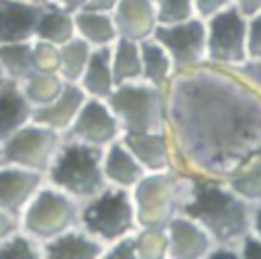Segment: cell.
Returning a JSON list of instances; mask_svg holds the SVG:
<instances>
[{"label":"cell","instance_id":"2e32d148","mask_svg":"<svg viewBox=\"0 0 261 259\" xmlns=\"http://www.w3.org/2000/svg\"><path fill=\"white\" fill-rule=\"evenodd\" d=\"M112 18L118 37L133 41H145L153 37L159 24L155 0H118V4L112 8Z\"/></svg>","mask_w":261,"mask_h":259},{"label":"cell","instance_id":"8fae6325","mask_svg":"<svg viewBox=\"0 0 261 259\" xmlns=\"http://www.w3.org/2000/svg\"><path fill=\"white\" fill-rule=\"evenodd\" d=\"M120 137H122L120 122L110 110L108 102L102 98H90V96L86 98L75 120L63 135V139L80 141L100 149H106L110 143L118 141Z\"/></svg>","mask_w":261,"mask_h":259},{"label":"cell","instance_id":"277c9868","mask_svg":"<svg viewBox=\"0 0 261 259\" xmlns=\"http://www.w3.org/2000/svg\"><path fill=\"white\" fill-rule=\"evenodd\" d=\"M190 173L171 167L163 171H147L130 190L139 226H167L181 212L190 190Z\"/></svg>","mask_w":261,"mask_h":259},{"label":"cell","instance_id":"b9f144b4","mask_svg":"<svg viewBox=\"0 0 261 259\" xmlns=\"http://www.w3.org/2000/svg\"><path fill=\"white\" fill-rule=\"evenodd\" d=\"M251 232L261 239V204L253 206V212H251Z\"/></svg>","mask_w":261,"mask_h":259},{"label":"cell","instance_id":"74e56055","mask_svg":"<svg viewBox=\"0 0 261 259\" xmlns=\"http://www.w3.org/2000/svg\"><path fill=\"white\" fill-rule=\"evenodd\" d=\"M208 259H241V253H239V247L234 245H216L210 249L208 253Z\"/></svg>","mask_w":261,"mask_h":259},{"label":"cell","instance_id":"9a60e30c","mask_svg":"<svg viewBox=\"0 0 261 259\" xmlns=\"http://www.w3.org/2000/svg\"><path fill=\"white\" fill-rule=\"evenodd\" d=\"M43 6L29 0H0V43L33 41Z\"/></svg>","mask_w":261,"mask_h":259},{"label":"cell","instance_id":"44dd1931","mask_svg":"<svg viewBox=\"0 0 261 259\" xmlns=\"http://www.w3.org/2000/svg\"><path fill=\"white\" fill-rule=\"evenodd\" d=\"M82 86V90L90 96V98H102L106 100L116 82H114V73H112V45L110 47H96L90 55V61L77 82Z\"/></svg>","mask_w":261,"mask_h":259},{"label":"cell","instance_id":"e0dca14e","mask_svg":"<svg viewBox=\"0 0 261 259\" xmlns=\"http://www.w3.org/2000/svg\"><path fill=\"white\" fill-rule=\"evenodd\" d=\"M88 94L82 90L80 84L67 82L63 86V90L47 104L39 106L33 110V120L65 135V131L71 126V122L75 120L80 108L84 106Z\"/></svg>","mask_w":261,"mask_h":259},{"label":"cell","instance_id":"4316f807","mask_svg":"<svg viewBox=\"0 0 261 259\" xmlns=\"http://www.w3.org/2000/svg\"><path fill=\"white\" fill-rule=\"evenodd\" d=\"M67 82L57 73V71H33L31 75H27L18 86L24 94V98L29 100V104L35 108L51 102L65 86Z\"/></svg>","mask_w":261,"mask_h":259},{"label":"cell","instance_id":"f546056e","mask_svg":"<svg viewBox=\"0 0 261 259\" xmlns=\"http://www.w3.org/2000/svg\"><path fill=\"white\" fill-rule=\"evenodd\" d=\"M0 259H43V243L18 224V228L0 239Z\"/></svg>","mask_w":261,"mask_h":259},{"label":"cell","instance_id":"ac0fdd59","mask_svg":"<svg viewBox=\"0 0 261 259\" xmlns=\"http://www.w3.org/2000/svg\"><path fill=\"white\" fill-rule=\"evenodd\" d=\"M106 245L86 228H69L43 243V259H102Z\"/></svg>","mask_w":261,"mask_h":259},{"label":"cell","instance_id":"d4e9b609","mask_svg":"<svg viewBox=\"0 0 261 259\" xmlns=\"http://www.w3.org/2000/svg\"><path fill=\"white\" fill-rule=\"evenodd\" d=\"M141 57H143V80L153 86L165 88L175 73L173 61L165 51V47L153 37H149L141 41Z\"/></svg>","mask_w":261,"mask_h":259},{"label":"cell","instance_id":"60d3db41","mask_svg":"<svg viewBox=\"0 0 261 259\" xmlns=\"http://www.w3.org/2000/svg\"><path fill=\"white\" fill-rule=\"evenodd\" d=\"M232 4L245 14V16H253L261 10V0H232Z\"/></svg>","mask_w":261,"mask_h":259},{"label":"cell","instance_id":"9c48e42d","mask_svg":"<svg viewBox=\"0 0 261 259\" xmlns=\"http://www.w3.org/2000/svg\"><path fill=\"white\" fill-rule=\"evenodd\" d=\"M61 143H63L61 133L37 120H31L0 147V161L20 165L39 173H47Z\"/></svg>","mask_w":261,"mask_h":259},{"label":"cell","instance_id":"d6986e66","mask_svg":"<svg viewBox=\"0 0 261 259\" xmlns=\"http://www.w3.org/2000/svg\"><path fill=\"white\" fill-rule=\"evenodd\" d=\"M102 167H104L106 182L110 186H118L126 190H133L137 182L147 173L145 167L139 163V159L128 151V147L120 139L110 143L104 149Z\"/></svg>","mask_w":261,"mask_h":259},{"label":"cell","instance_id":"7402d4cb","mask_svg":"<svg viewBox=\"0 0 261 259\" xmlns=\"http://www.w3.org/2000/svg\"><path fill=\"white\" fill-rule=\"evenodd\" d=\"M75 33L84 41L96 47H110L118 39V31L112 18V12L96 8H80L75 12Z\"/></svg>","mask_w":261,"mask_h":259},{"label":"cell","instance_id":"ee69618b","mask_svg":"<svg viewBox=\"0 0 261 259\" xmlns=\"http://www.w3.org/2000/svg\"><path fill=\"white\" fill-rule=\"evenodd\" d=\"M4 82H6V80H4L2 75H0V88H2V84H4Z\"/></svg>","mask_w":261,"mask_h":259},{"label":"cell","instance_id":"83f0119b","mask_svg":"<svg viewBox=\"0 0 261 259\" xmlns=\"http://www.w3.org/2000/svg\"><path fill=\"white\" fill-rule=\"evenodd\" d=\"M92 51H94V47L77 35L73 39H69L67 43L59 45V75L65 82L77 84L88 61H90Z\"/></svg>","mask_w":261,"mask_h":259},{"label":"cell","instance_id":"d6a6232c","mask_svg":"<svg viewBox=\"0 0 261 259\" xmlns=\"http://www.w3.org/2000/svg\"><path fill=\"white\" fill-rule=\"evenodd\" d=\"M33 63L37 71H57L59 73V45L49 41L33 39Z\"/></svg>","mask_w":261,"mask_h":259},{"label":"cell","instance_id":"30bf717a","mask_svg":"<svg viewBox=\"0 0 261 259\" xmlns=\"http://www.w3.org/2000/svg\"><path fill=\"white\" fill-rule=\"evenodd\" d=\"M153 39L165 47L175 71L206 63V18L192 16L179 22L157 24Z\"/></svg>","mask_w":261,"mask_h":259},{"label":"cell","instance_id":"f35d334b","mask_svg":"<svg viewBox=\"0 0 261 259\" xmlns=\"http://www.w3.org/2000/svg\"><path fill=\"white\" fill-rule=\"evenodd\" d=\"M45 6H57L69 12H77L80 8H86L90 0H41Z\"/></svg>","mask_w":261,"mask_h":259},{"label":"cell","instance_id":"ffe728a7","mask_svg":"<svg viewBox=\"0 0 261 259\" xmlns=\"http://www.w3.org/2000/svg\"><path fill=\"white\" fill-rule=\"evenodd\" d=\"M33 120V106L16 82H4L0 88V147L27 122Z\"/></svg>","mask_w":261,"mask_h":259},{"label":"cell","instance_id":"4fadbf2b","mask_svg":"<svg viewBox=\"0 0 261 259\" xmlns=\"http://www.w3.org/2000/svg\"><path fill=\"white\" fill-rule=\"evenodd\" d=\"M165 230L171 259H208V253L214 247L210 232L181 212L167 222Z\"/></svg>","mask_w":261,"mask_h":259},{"label":"cell","instance_id":"7a4b0ae2","mask_svg":"<svg viewBox=\"0 0 261 259\" xmlns=\"http://www.w3.org/2000/svg\"><path fill=\"white\" fill-rule=\"evenodd\" d=\"M190 190L181 214L200 222L216 245L239 247L241 239L251 232L253 204L241 198L226 179L190 173Z\"/></svg>","mask_w":261,"mask_h":259},{"label":"cell","instance_id":"8d00e7d4","mask_svg":"<svg viewBox=\"0 0 261 259\" xmlns=\"http://www.w3.org/2000/svg\"><path fill=\"white\" fill-rule=\"evenodd\" d=\"M230 4H232V0H194L196 16H200V18H210L212 14L224 10Z\"/></svg>","mask_w":261,"mask_h":259},{"label":"cell","instance_id":"7bdbcfd3","mask_svg":"<svg viewBox=\"0 0 261 259\" xmlns=\"http://www.w3.org/2000/svg\"><path fill=\"white\" fill-rule=\"evenodd\" d=\"M118 4V0H90L88 8H96V10H106L112 12V8Z\"/></svg>","mask_w":261,"mask_h":259},{"label":"cell","instance_id":"7c38bea8","mask_svg":"<svg viewBox=\"0 0 261 259\" xmlns=\"http://www.w3.org/2000/svg\"><path fill=\"white\" fill-rule=\"evenodd\" d=\"M45 184V173L0 161V208L18 220Z\"/></svg>","mask_w":261,"mask_h":259},{"label":"cell","instance_id":"1f68e13d","mask_svg":"<svg viewBox=\"0 0 261 259\" xmlns=\"http://www.w3.org/2000/svg\"><path fill=\"white\" fill-rule=\"evenodd\" d=\"M155 6H157L159 24L179 22L196 16L194 0H155Z\"/></svg>","mask_w":261,"mask_h":259},{"label":"cell","instance_id":"8992f818","mask_svg":"<svg viewBox=\"0 0 261 259\" xmlns=\"http://www.w3.org/2000/svg\"><path fill=\"white\" fill-rule=\"evenodd\" d=\"M80 226L104 245L135 232L139 224L130 190L108 184L94 198L82 202Z\"/></svg>","mask_w":261,"mask_h":259},{"label":"cell","instance_id":"ab89813d","mask_svg":"<svg viewBox=\"0 0 261 259\" xmlns=\"http://www.w3.org/2000/svg\"><path fill=\"white\" fill-rule=\"evenodd\" d=\"M14 228H18V220L0 208V239H4L6 235H10Z\"/></svg>","mask_w":261,"mask_h":259},{"label":"cell","instance_id":"d590c367","mask_svg":"<svg viewBox=\"0 0 261 259\" xmlns=\"http://www.w3.org/2000/svg\"><path fill=\"white\" fill-rule=\"evenodd\" d=\"M241 259H261V239L253 232H247L239 243Z\"/></svg>","mask_w":261,"mask_h":259},{"label":"cell","instance_id":"603a6c76","mask_svg":"<svg viewBox=\"0 0 261 259\" xmlns=\"http://www.w3.org/2000/svg\"><path fill=\"white\" fill-rule=\"evenodd\" d=\"M75 33V12L57 8V6H43V12L37 22L35 39L49 41L53 45H63L73 39Z\"/></svg>","mask_w":261,"mask_h":259},{"label":"cell","instance_id":"484cf974","mask_svg":"<svg viewBox=\"0 0 261 259\" xmlns=\"http://www.w3.org/2000/svg\"><path fill=\"white\" fill-rule=\"evenodd\" d=\"M33 71V41L0 43V75L4 80L20 84Z\"/></svg>","mask_w":261,"mask_h":259},{"label":"cell","instance_id":"6da1fadb","mask_svg":"<svg viewBox=\"0 0 261 259\" xmlns=\"http://www.w3.org/2000/svg\"><path fill=\"white\" fill-rule=\"evenodd\" d=\"M175 167L228 179L261 151V92L232 67L202 63L165 86Z\"/></svg>","mask_w":261,"mask_h":259},{"label":"cell","instance_id":"3957f363","mask_svg":"<svg viewBox=\"0 0 261 259\" xmlns=\"http://www.w3.org/2000/svg\"><path fill=\"white\" fill-rule=\"evenodd\" d=\"M102 157L104 149L100 147L63 139L45 173V179L77 202H86L108 186Z\"/></svg>","mask_w":261,"mask_h":259},{"label":"cell","instance_id":"4dcf8cb0","mask_svg":"<svg viewBox=\"0 0 261 259\" xmlns=\"http://www.w3.org/2000/svg\"><path fill=\"white\" fill-rule=\"evenodd\" d=\"M135 247L137 259H165L169 257L167 230L163 226H137Z\"/></svg>","mask_w":261,"mask_h":259},{"label":"cell","instance_id":"cb8c5ba5","mask_svg":"<svg viewBox=\"0 0 261 259\" xmlns=\"http://www.w3.org/2000/svg\"><path fill=\"white\" fill-rule=\"evenodd\" d=\"M112 73L116 84L143 80L141 41L118 37L112 45Z\"/></svg>","mask_w":261,"mask_h":259},{"label":"cell","instance_id":"f1b7e54d","mask_svg":"<svg viewBox=\"0 0 261 259\" xmlns=\"http://www.w3.org/2000/svg\"><path fill=\"white\" fill-rule=\"evenodd\" d=\"M226 184L249 204H261V151L253 155L239 171H234Z\"/></svg>","mask_w":261,"mask_h":259},{"label":"cell","instance_id":"5b68a950","mask_svg":"<svg viewBox=\"0 0 261 259\" xmlns=\"http://www.w3.org/2000/svg\"><path fill=\"white\" fill-rule=\"evenodd\" d=\"M110 110L120 122L122 133L161 131L165 126V88L145 80L116 84L106 98Z\"/></svg>","mask_w":261,"mask_h":259},{"label":"cell","instance_id":"e575fe53","mask_svg":"<svg viewBox=\"0 0 261 259\" xmlns=\"http://www.w3.org/2000/svg\"><path fill=\"white\" fill-rule=\"evenodd\" d=\"M249 59L261 61V10L249 16V37H247Z\"/></svg>","mask_w":261,"mask_h":259},{"label":"cell","instance_id":"ba28073f","mask_svg":"<svg viewBox=\"0 0 261 259\" xmlns=\"http://www.w3.org/2000/svg\"><path fill=\"white\" fill-rule=\"evenodd\" d=\"M249 16L234 4L206 18V61L222 67H237L249 59L247 51Z\"/></svg>","mask_w":261,"mask_h":259},{"label":"cell","instance_id":"f6af8a7d","mask_svg":"<svg viewBox=\"0 0 261 259\" xmlns=\"http://www.w3.org/2000/svg\"><path fill=\"white\" fill-rule=\"evenodd\" d=\"M29 2H41V0H29ZM41 4H43V2H41Z\"/></svg>","mask_w":261,"mask_h":259},{"label":"cell","instance_id":"836d02e7","mask_svg":"<svg viewBox=\"0 0 261 259\" xmlns=\"http://www.w3.org/2000/svg\"><path fill=\"white\" fill-rule=\"evenodd\" d=\"M102 259H137V247H135V235H124L112 243L106 245Z\"/></svg>","mask_w":261,"mask_h":259},{"label":"cell","instance_id":"52a82bcc","mask_svg":"<svg viewBox=\"0 0 261 259\" xmlns=\"http://www.w3.org/2000/svg\"><path fill=\"white\" fill-rule=\"evenodd\" d=\"M80 212L82 202L55 186L45 184L20 214L18 224L39 243H47L57 235L80 226Z\"/></svg>","mask_w":261,"mask_h":259},{"label":"cell","instance_id":"5bb4252c","mask_svg":"<svg viewBox=\"0 0 261 259\" xmlns=\"http://www.w3.org/2000/svg\"><path fill=\"white\" fill-rule=\"evenodd\" d=\"M120 141L139 159L145 171H163L175 167L173 145L167 128L147 133H122Z\"/></svg>","mask_w":261,"mask_h":259}]
</instances>
